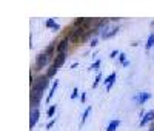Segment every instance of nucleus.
Returning <instances> with one entry per match:
<instances>
[{
	"label": "nucleus",
	"instance_id": "1",
	"mask_svg": "<svg viewBox=\"0 0 154 131\" xmlns=\"http://www.w3.org/2000/svg\"><path fill=\"white\" fill-rule=\"evenodd\" d=\"M49 86V79L48 76H38L37 79H34V80L31 82V91H43Z\"/></svg>",
	"mask_w": 154,
	"mask_h": 131
},
{
	"label": "nucleus",
	"instance_id": "2",
	"mask_svg": "<svg viewBox=\"0 0 154 131\" xmlns=\"http://www.w3.org/2000/svg\"><path fill=\"white\" fill-rule=\"evenodd\" d=\"M49 60H51V56H48L46 52L43 51V52H40L37 57H35V70L37 71H40V70H43L46 65L49 63Z\"/></svg>",
	"mask_w": 154,
	"mask_h": 131
},
{
	"label": "nucleus",
	"instance_id": "3",
	"mask_svg": "<svg viewBox=\"0 0 154 131\" xmlns=\"http://www.w3.org/2000/svg\"><path fill=\"white\" fill-rule=\"evenodd\" d=\"M119 33V26H116V25H108L106 28L103 30V33H102V39H105V40H108V39L114 37L116 34Z\"/></svg>",
	"mask_w": 154,
	"mask_h": 131
},
{
	"label": "nucleus",
	"instance_id": "4",
	"mask_svg": "<svg viewBox=\"0 0 154 131\" xmlns=\"http://www.w3.org/2000/svg\"><path fill=\"white\" fill-rule=\"evenodd\" d=\"M42 97H43V91H31V110L38 108Z\"/></svg>",
	"mask_w": 154,
	"mask_h": 131
},
{
	"label": "nucleus",
	"instance_id": "5",
	"mask_svg": "<svg viewBox=\"0 0 154 131\" xmlns=\"http://www.w3.org/2000/svg\"><path fill=\"white\" fill-rule=\"evenodd\" d=\"M38 119H40V111H38V108H32L29 113V128H34Z\"/></svg>",
	"mask_w": 154,
	"mask_h": 131
},
{
	"label": "nucleus",
	"instance_id": "6",
	"mask_svg": "<svg viewBox=\"0 0 154 131\" xmlns=\"http://www.w3.org/2000/svg\"><path fill=\"white\" fill-rule=\"evenodd\" d=\"M149 122H151V123L154 122V110L146 111V113H145V116L142 117V119H140V123H139V125H140V126H145V125H146V123H149Z\"/></svg>",
	"mask_w": 154,
	"mask_h": 131
},
{
	"label": "nucleus",
	"instance_id": "7",
	"mask_svg": "<svg viewBox=\"0 0 154 131\" xmlns=\"http://www.w3.org/2000/svg\"><path fill=\"white\" fill-rule=\"evenodd\" d=\"M68 46H69V39L68 37H65V39H62V40L59 42V45H57V54H60V52H66L68 51Z\"/></svg>",
	"mask_w": 154,
	"mask_h": 131
},
{
	"label": "nucleus",
	"instance_id": "8",
	"mask_svg": "<svg viewBox=\"0 0 154 131\" xmlns=\"http://www.w3.org/2000/svg\"><path fill=\"white\" fill-rule=\"evenodd\" d=\"M149 99H151V94L143 91V93H137V96L134 97V102L139 103V105H143V103H145L146 100H149Z\"/></svg>",
	"mask_w": 154,
	"mask_h": 131
},
{
	"label": "nucleus",
	"instance_id": "9",
	"mask_svg": "<svg viewBox=\"0 0 154 131\" xmlns=\"http://www.w3.org/2000/svg\"><path fill=\"white\" fill-rule=\"evenodd\" d=\"M65 60H66V52H60V54H57L56 57H54V62H53V65L59 70L63 63H65Z\"/></svg>",
	"mask_w": 154,
	"mask_h": 131
},
{
	"label": "nucleus",
	"instance_id": "10",
	"mask_svg": "<svg viewBox=\"0 0 154 131\" xmlns=\"http://www.w3.org/2000/svg\"><path fill=\"white\" fill-rule=\"evenodd\" d=\"M116 79H117V74L116 73H111L105 80H103V85H106V91H111V88H112V85H114V82H116Z\"/></svg>",
	"mask_w": 154,
	"mask_h": 131
},
{
	"label": "nucleus",
	"instance_id": "11",
	"mask_svg": "<svg viewBox=\"0 0 154 131\" xmlns=\"http://www.w3.org/2000/svg\"><path fill=\"white\" fill-rule=\"evenodd\" d=\"M57 86H59V80H54V82H53V85H51L49 93H48V97H46V102H48V103L51 102V99H53V96H54V93H56Z\"/></svg>",
	"mask_w": 154,
	"mask_h": 131
},
{
	"label": "nucleus",
	"instance_id": "12",
	"mask_svg": "<svg viewBox=\"0 0 154 131\" xmlns=\"http://www.w3.org/2000/svg\"><path fill=\"white\" fill-rule=\"evenodd\" d=\"M119 125H120V120H119V119H114V120H111V122L108 123V126H106L105 131H116V129L119 128Z\"/></svg>",
	"mask_w": 154,
	"mask_h": 131
},
{
	"label": "nucleus",
	"instance_id": "13",
	"mask_svg": "<svg viewBox=\"0 0 154 131\" xmlns=\"http://www.w3.org/2000/svg\"><path fill=\"white\" fill-rule=\"evenodd\" d=\"M46 28H53V31H59L60 30V25L54 22V19H48L46 20Z\"/></svg>",
	"mask_w": 154,
	"mask_h": 131
},
{
	"label": "nucleus",
	"instance_id": "14",
	"mask_svg": "<svg viewBox=\"0 0 154 131\" xmlns=\"http://www.w3.org/2000/svg\"><path fill=\"white\" fill-rule=\"evenodd\" d=\"M152 46H154V33H151V34L148 36V40H146V45H145V48H146V51H149Z\"/></svg>",
	"mask_w": 154,
	"mask_h": 131
},
{
	"label": "nucleus",
	"instance_id": "15",
	"mask_svg": "<svg viewBox=\"0 0 154 131\" xmlns=\"http://www.w3.org/2000/svg\"><path fill=\"white\" fill-rule=\"evenodd\" d=\"M91 107H88L85 111H83V114H82V120H80V126L82 125H85V122H86V119H88V116H89V113H91Z\"/></svg>",
	"mask_w": 154,
	"mask_h": 131
},
{
	"label": "nucleus",
	"instance_id": "16",
	"mask_svg": "<svg viewBox=\"0 0 154 131\" xmlns=\"http://www.w3.org/2000/svg\"><path fill=\"white\" fill-rule=\"evenodd\" d=\"M59 70L54 67V65H51V67H49V70L46 71V76H48V79H53L54 76H56V73H57Z\"/></svg>",
	"mask_w": 154,
	"mask_h": 131
},
{
	"label": "nucleus",
	"instance_id": "17",
	"mask_svg": "<svg viewBox=\"0 0 154 131\" xmlns=\"http://www.w3.org/2000/svg\"><path fill=\"white\" fill-rule=\"evenodd\" d=\"M100 65H102V60L100 59H97L93 65H91V67H89V71H97L99 73V70H100Z\"/></svg>",
	"mask_w": 154,
	"mask_h": 131
},
{
	"label": "nucleus",
	"instance_id": "18",
	"mask_svg": "<svg viewBox=\"0 0 154 131\" xmlns=\"http://www.w3.org/2000/svg\"><path fill=\"white\" fill-rule=\"evenodd\" d=\"M54 48H57V46H56V42H53V43H51V45H49V46L45 49V52H46L48 56H51V57H53V54H54Z\"/></svg>",
	"mask_w": 154,
	"mask_h": 131
},
{
	"label": "nucleus",
	"instance_id": "19",
	"mask_svg": "<svg viewBox=\"0 0 154 131\" xmlns=\"http://www.w3.org/2000/svg\"><path fill=\"white\" fill-rule=\"evenodd\" d=\"M54 113H56V105H51V107L48 108V111H46V116L48 117H53Z\"/></svg>",
	"mask_w": 154,
	"mask_h": 131
},
{
	"label": "nucleus",
	"instance_id": "20",
	"mask_svg": "<svg viewBox=\"0 0 154 131\" xmlns=\"http://www.w3.org/2000/svg\"><path fill=\"white\" fill-rule=\"evenodd\" d=\"M100 80H102V74L97 73V76H96V79H94V82H93V88H97V85L100 83Z\"/></svg>",
	"mask_w": 154,
	"mask_h": 131
},
{
	"label": "nucleus",
	"instance_id": "21",
	"mask_svg": "<svg viewBox=\"0 0 154 131\" xmlns=\"http://www.w3.org/2000/svg\"><path fill=\"white\" fill-rule=\"evenodd\" d=\"M77 96H79V89L74 88V89H72V94H71V99L74 100V99H77Z\"/></svg>",
	"mask_w": 154,
	"mask_h": 131
},
{
	"label": "nucleus",
	"instance_id": "22",
	"mask_svg": "<svg viewBox=\"0 0 154 131\" xmlns=\"http://www.w3.org/2000/svg\"><path fill=\"white\" fill-rule=\"evenodd\" d=\"M54 123H56V119H51L49 122H48V125H46V129H51L54 126Z\"/></svg>",
	"mask_w": 154,
	"mask_h": 131
},
{
	"label": "nucleus",
	"instance_id": "23",
	"mask_svg": "<svg viewBox=\"0 0 154 131\" xmlns=\"http://www.w3.org/2000/svg\"><path fill=\"white\" fill-rule=\"evenodd\" d=\"M126 54H125V52H120V56H119V60H120V63H125L126 62Z\"/></svg>",
	"mask_w": 154,
	"mask_h": 131
},
{
	"label": "nucleus",
	"instance_id": "24",
	"mask_svg": "<svg viewBox=\"0 0 154 131\" xmlns=\"http://www.w3.org/2000/svg\"><path fill=\"white\" fill-rule=\"evenodd\" d=\"M117 56H120V52H119V51H112L111 54H109V57H111V59H116Z\"/></svg>",
	"mask_w": 154,
	"mask_h": 131
},
{
	"label": "nucleus",
	"instance_id": "25",
	"mask_svg": "<svg viewBox=\"0 0 154 131\" xmlns=\"http://www.w3.org/2000/svg\"><path fill=\"white\" fill-rule=\"evenodd\" d=\"M89 46H97V39H93V40H91V43H89Z\"/></svg>",
	"mask_w": 154,
	"mask_h": 131
},
{
	"label": "nucleus",
	"instance_id": "26",
	"mask_svg": "<svg viewBox=\"0 0 154 131\" xmlns=\"http://www.w3.org/2000/svg\"><path fill=\"white\" fill-rule=\"evenodd\" d=\"M80 100H82V103L86 100V94H85V93H82V96H80Z\"/></svg>",
	"mask_w": 154,
	"mask_h": 131
}]
</instances>
